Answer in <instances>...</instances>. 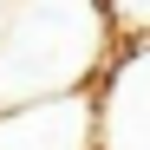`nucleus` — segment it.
Instances as JSON below:
<instances>
[{"label":"nucleus","mask_w":150,"mask_h":150,"mask_svg":"<svg viewBox=\"0 0 150 150\" xmlns=\"http://www.w3.org/2000/svg\"><path fill=\"white\" fill-rule=\"evenodd\" d=\"M117 26L105 0H7L0 13V105L85 91L105 72Z\"/></svg>","instance_id":"nucleus-1"},{"label":"nucleus","mask_w":150,"mask_h":150,"mask_svg":"<svg viewBox=\"0 0 150 150\" xmlns=\"http://www.w3.org/2000/svg\"><path fill=\"white\" fill-rule=\"evenodd\" d=\"M91 91V150H150V39H117Z\"/></svg>","instance_id":"nucleus-2"},{"label":"nucleus","mask_w":150,"mask_h":150,"mask_svg":"<svg viewBox=\"0 0 150 150\" xmlns=\"http://www.w3.org/2000/svg\"><path fill=\"white\" fill-rule=\"evenodd\" d=\"M0 13H7V0H0Z\"/></svg>","instance_id":"nucleus-5"},{"label":"nucleus","mask_w":150,"mask_h":150,"mask_svg":"<svg viewBox=\"0 0 150 150\" xmlns=\"http://www.w3.org/2000/svg\"><path fill=\"white\" fill-rule=\"evenodd\" d=\"M117 39H150V0H105Z\"/></svg>","instance_id":"nucleus-4"},{"label":"nucleus","mask_w":150,"mask_h":150,"mask_svg":"<svg viewBox=\"0 0 150 150\" xmlns=\"http://www.w3.org/2000/svg\"><path fill=\"white\" fill-rule=\"evenodd\" d=\"M0 150H91V91L0 105Z\"/></svg>","instance_id":"nucleus-3"}]
</instances>
